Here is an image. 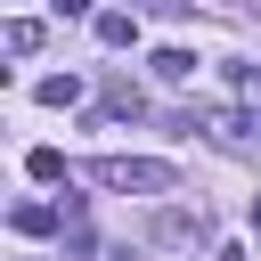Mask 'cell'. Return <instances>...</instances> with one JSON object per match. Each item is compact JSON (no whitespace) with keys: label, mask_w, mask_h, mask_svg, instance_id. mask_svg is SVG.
<instances>
[{"label":"cell","mask_w":261,"mask_h":261,"mask_svg":"<svg viewBox=\"0 0 261 261\" xmlns=\"http://www.w3.org/2000/svg\"><path fill=\"white\" fill-rule=\"evenodd\" d=\"M90 179H98V188H114V196H171V188H179V171H171V163H155V155H98V163H90Z\"/></svg>","instance_id":"obj_1"},{"label":"cell","mask_w":261,"mask_h":261,"mask_svg":"<svg viewBox=\"0 0 261 261\" xmlns=\"http://www.w3.org/2000/svg\"><path fill=\"white\" fill-rule=\"evenodd\" d=\"M155 237H163V245H196V237H204V212H163Z\"/></svg>","instance_id":"obj_2"},{"label":"cell","mask_w":261,"mask_h":261,"mask_svg":"<svg viewBox=\"0 0 261 261\" xmlns=\"http://www.w3.org/2000/svg\"><path fill=\"white\" fill-rule=\"evenodd\" d=\"M98 41H106V49H130V41H139V16L106 8V16H98Z\"/></svg>","instance_id":"obj_3"},{"label":"cell","mask_w":261,"mask_h":261,"mask_svg":"<svg viewBox=\"0 0 261 261\" xmlns=\"http://www.w3.org/2000/svg\"><path fill=\"white\" fill-rule=\"evenodd\" d=\"M204 130H212L220 147H245V139L261 130V122H245V114H204Z\"/></svg>","instance_id":"obj_4"},{"label":"cell","mask_w":261,"mask_h":261,"mask_svg":"<svg viewBox=\"0 0 261 261\" xmlns=\"http://www.w3.org/2000/svg\"><path fill=\"white\" fill-rule=\"evenodd\" d=\"M0 41H8V57H33V49H41V24H33V16H16Z\"/></svg>","instance_id":"obj_5"},{"label":"cell","mask_w":261,"mask_h":261,"mask_svg":"<svg viewBox=\"0 0 261 261\" xmlns=\"http://www.w3.org/2000/svg\"><path fill=\"white\" fill-rule=\"evenodd\" d=\"M155 73H163V82H196V57H188V49H155Z\"/></svg>","instance_id":"obj_6"},{"label":"cell","mask_w":261,"mask_h":261,"mask_svg":"<svg viewBox=\"0 0 261 261\" xmlns=\"http://www.w3.org/2000/svg\"><path fill=\"white\" fill-rule=\"evenodd\" d=\"M8 220H16V228H24V237H49V228H57V212H49V204H16V212H8Z\"/></svg>","instance_id":"obj_7"},{"label":"cell","mask_w":261,"mask_h":261,"mask_svg":"<svg viewBox=\"0 0 261 261\" xmlns=\"http://www.w3.org/2000/svg\"><path fill=\"white\" fill-rule=\"evenodd\" d=\"M73 98H82L73 73H49V82H41V106H73Z\"/></svg>","instance_id":"obj_8"},{"label":"cell","mask_w":261,"mask_h":261,"mask_svg":"<svg viewBox=\"0 0 261 261\" xmlns=\"http://www.w3.org/2000/svg\"><path fill=\"white\" fill-rule=\"evenodd\" d=\"M106 114H147V98H139L130 82H106Z\"/></svg>","instance_id":"obj_9"},{"label":"cell","mask_w":261,"mask_h":261,"mask_svg":"<svg viewBox=\"0 0 261 261\" xmlns=\"http://www.w3.org/2000/svg\"><path fill=\"white\" fill-rule=\"evenodd\" d=\"M24 171H33V179H65V155H57V147H33Z\"/></svg>","instance_id":"obj_10"},{"label":"cell","mask_w":261,"mask_h":261,"mask_svg":"<svg viewBox=\"0 0 261 261\" xmlns=\"http://www.w3.org/2000/svg\"><path fill=\"white\" fill-rule=\"evenodd\" d=\"M228 82H237V98L261 114V65H228Z\"/></svg>","instance_id":"obj_11"},{"label":"cell","mask_w":261,"mask_h":261,"mask_svg":"<svg viewBox=\"0 0 261 261\" xmlns=\"http://www.w3.org/2000/svg\"><path fill=\"white\" fill-rule=\"evenodd\" d=\"M57 16H90V0H57Z\"/></svg>","instance_id":"obj_12"},{"label":"cell","mask_w":261,"mask_h":261,"mask_svg":"<svg viewBox=\"0 0 261 261\" xmlns=\"http://www.w3.org/2000/svg\"><path fill=\"white\" fill-rule=\"evenodd\" d=\"M212 261H245V253H237V245H228V253H212Z\"/></svg>","instance_id":"obj_13"},{"label":"cell","mask_w":261,"mask_h":261,"mask_svg":"<svg viewBox=\"0 0 261 261\" xmlns=\"http://www.w3.org/2000/svg\"><path fill=\"white\" fill-rule=\"evenodd\" d=\"M253 228H261V196H253Z\"/></svg>","instance_id":"obj_14"}]
</instances>
